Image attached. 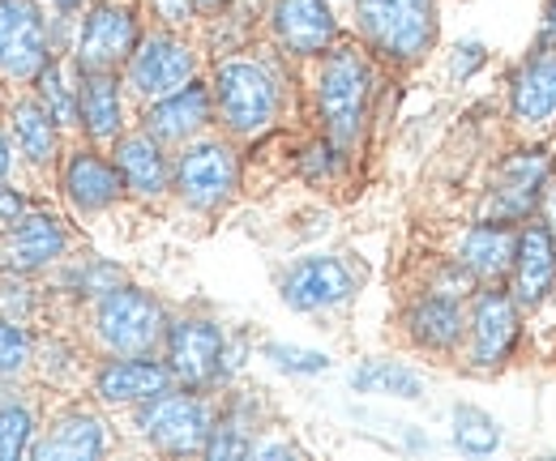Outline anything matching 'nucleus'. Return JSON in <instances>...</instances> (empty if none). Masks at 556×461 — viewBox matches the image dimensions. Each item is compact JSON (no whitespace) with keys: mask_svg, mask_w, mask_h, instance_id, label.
Instances as JSON below:
<instances>
[{"mask_svg":"<svg viewBox=\"0 0 556 461\" xmlns=\"http://www.w3.org/2000/svg\"><path fill=\"white\" fill-rule=\"evenodd\" d=\"M359 35L399 65L419 61L437 39V0H359Z\"/></svg>","mask_w":556,"mask_h":461,"instance_id":"f257e3e1","label":"nucleus"},{"mask_svg":"<svg viewBox=\"0 0 556 461\" xmlns=\"http://www.w3.org/2000/svg\"><path fill=\"white\" fill-rule=\"evenodd\" d=\"M368 65L355 48H334L330 61L321 68L317 81V103H321V120L339 145H351L364 129V112H368Z\"/></svg>","mask_w":556,"mask_h":461,"instance_id":"f03ea898","label":"nucleus"},{"mask_svg":"<svg viewBox=\"0 0 556 461\" xmlns=\"http://www.w3.org/2000/svg\"><path fill=\"white\" fill-rule=\"evenodd\" d=\"M218 112L236 132H262L278 112V86L275 77L253 61H227L218 65L214 77Z\"/></svg>","mask_w":556,"mask_h":461,"instance_id":"7ed1b4c3","label":"nucleus"},{"mask_svg":"<svg viewBox=\"0 0 556 461\" xmlns=\"http://www.w3.org/2000/svg\"><path fill=\"white\" fill-rule=\"evenodd\" d=\"M99 337L116 355H146L163 337V308L138 286H112L99 304Z\"/></svg>","mask_w":556,"mask_h":461,"instance_id":"20e7f679","label":"nucleus"},{"mask_svg":"<svg viewBox=\"0 0 556 461\" xmlns=\"http://www.w3.org/2000/svg\"><path fill=\"white\" fill-rule=\"evenodd\" d=\"M141 432L150 445L167 449V453H198L210 440V410L202 397L193 394H159L146 401L141 410Z\"/></svg>","mask_w":556,"mask_h":461,"instance_id":"39448f33","label":"nucleus"},{"mask_svg":"<svg viewBox=\"0 0 556 461\" xmlns=\"http://www.w3.org/2000/svg\"><path fill=\"white\" fill-rule=\"evenodd\" d=\"M48 65V30L35 0H0V73L35 77Z\"/></svg>","mask_w":556,"mask_h":461,"instance_id":"423d86ee","label":"nucleus"},{"mask_svg":"<svg viewBox=\"0 0 556 461\" xmlns=\"http://www.w3.org/2000/svg\"><path fill=\"white\" fill-rule=\"evenodd\" d=\"M138 48V22L129 9L121 4H99L90 9V17L81 22V35H77V65L86 68H116L121 61H129Z\"/></svg>","mask_w":556,"mask_h":461,"instance_id":"0eeeda50","label":"nucleus"},{"mask_svg":"<svg viewBox=\"0 0 556 461\" xmlns=\"http://www.w3.org/2000/svg\"><path fill=\"white\" fill-rule=\"evenodd\" d=\"M355 291V273L339 257H304L300 265L287 269L282 278V299L295 312H321L343 304Z\"/></svg>","mask_w":556,"mask_h":461,"instance_id":"6e6552de","label":"nucleus"},{"mask_svg":"<svg viewBox=\"0 0 556 461\" xmlns=\"http://www.w3.org/2000/svg\"><path fill=\"white\" fill-rule=\"evenodd\" d=\"M176 189H180V197L189 201V205H198V209L223 205V201L231 197V189H236V158H231V150L218 145V141L193 145L180 158V167H176Z\"/></svg>","mask_w":556,"mask_h":461,"instance_id":"1a4fd4ad","label":"nucleus"},{"mask_svg":"<svg viewBox=\"0 0 556 461\" xmlns=\"http://www.w3.org/2000/svg\"><path fill=\"white\" fill-rule=\"evenodd\" d=\"M544 184H548V154L544 150H522L514 158L501 163V176L492 184V218L496 222H509V218H527L535 209V201L544 197Z\"/></svg>","mask_w":556,"mask_h":461,"instance_id":"9d476101","label":"nucleus"},{"mask_svg":"<svg viewBox=\"0 0 556 461\" xmlns=\"http://www.w3.org/2000/svg\"><path fill=\"white\" fill-rule=\"evenodd\" d=\"M223 330L214 321L202 317H189V321H176L167 333V355H172V372L185 381V385H210L223 368Z\"/></svg>","mask_w":556,"mask_h":461,"instance_id":"9b49d317","label":"nucleus"},{"mask_svg":"<svg viewBox=\"0 0 556 461\" xmlns=\"http://www.w3.org/2000/svg\"><path fill=\"white\" fill-rule=\"evenodd\" d=\"M129 77H134V90L146 94V99H167L176 94L180 86L193 81V52L167 35H154L146 39L138 52H134V65H129Z\"/></svg>","mask_w":556,"mask_h":461,"instance_id":"f8f14e48","label":"nucleus"},{"mask_svg":"<svg viewBox=\"0 0 556 461\" xmlns=\"http://www.w3.org/2000/svg\"><path fill=\"white\" fill-rule=\"evenodd\" d=\"M518 337V308L505 291H484L476 299L471 317V363L476 368H501Z\"/></svg>","mask_w":556,"mask_h":461,"instance_id":"ddd939ff","label":"nucleus"},{"mask_svg":"<svg viewBox=\"0 0 556 461\" xmlns=\"http://www.w3.org/2000/svg\"><path fill=\"white\" fill-rule=\"evenodd\" d=\"M61 253H65V227L52 214H26L0 240V265L4 269H17V273L43 269V265L56 261Z\"/></svg>","mask_w":556,"mask_h":461,"instance_id":"4468645a","label":"nucleus"},{"mask_svg":"<svg viewBox=\"0 0 556 461\" xmlns=\"http://www.w3.org/2000/svg\"><path fill=\"white\" fill-rule=\"evenodd\" d=\"M556 282V235L544 222H531L518 235V257H514V299L518 304H540Z\"/></svg>","mask_w":556,"mask_h":461,"instance_id":"2eb2a0df","label":"nucleus"},{"mask_svg":"<svg viewBox=\"0 0 556 461\" xmlns=\"http://www.w3.org/2000/svg\"><path fill=\"white\" fill-rule=\"evenodd\" d=\"M514 116L522 125L556 120V48H540L514 77Z\"/></svg>","mask_w":556,"mask_h":461,"instance_id":"dca6fc26","label":"nucleus"},{"mask_svg":"<svg viewBox=\"0 0 556 461\" xmlns=\"http://www.w3.org/2000/svg\"><path fill=\"white\" fill-rule=\"evenodd\" d=\"M275 30L291 52H326L334 39V17L326 0H278L275 4Z\"/></svg>","mask_w":556,"mask_h":461,"instance_id":"f3484780","label":"nucleus"},{"mask_svg":"<svg viewBox=\"0 0 556 461\" xmlns=\"http://www.w3.org/2000/svg\"><path fill=\"white\" fill-rule=\"evenodd\" d=\"M172 376H176L172 368L129 355V359H116L99 372V397L103 401H150V397L167 394Z\"/></svg>","mask_w":556,"mask_h":461,"instance_id":"a211bd4d","label":"nucleus"},{"mask_svg":"<svg viewBox=\"0 0 556 461\" xmlns=\"http://www.w3.org/2000/svg\"><path fill=\"white\" fill-rule=\"evenodd\" d=\"M206 120H210L206 86L189 81V86H180L176 94H167V99H159L150 107L146 129H150V137H159V141H185V137H193V132L202 129Z\"/></svg>","mask_w":556,"mask_h":461,"instance_id":"6ab92c4d","label":"nucleus"},{"mask_svg":"<svg viewBox=\"0 0 556 461\" xmlns=\"http://www.w3.org/2000/svg\"><path fill=\"white\" fill-rule=\"evenodd\" d=\"M514 257H518V235L509 231V222H496V218L471 227L463 235V244H458V261L467 265L476 278H484V282L509 273Z\"/></svg>","mask_w":556,"mask_h":461,"instance_id":"aec40b11","label":"nucleus"},{"mask_svg":"<svg viewBox=\"0 0 556 461\" xmlns=\"http://www.w3.org/2000/svg\"><path fill=\"white\" fill-rule=\"evenodd\" d=\"M108 449V436H103V423L86 410H73L61 414L48 432L43 445H35V458L39 461H90Z\"/></svg>","mask_w":556,"mask_h":461,"instance_id":"412c9836","label":"nucleus"},{"mask_svg":"<svg viewBox=\"0 0 556 461\" xmlns=\"http://www.w3.org/2000/svg\"><path fill=\"white\" fill-rule=\"evenodd\" d=\"M121 167L103 163L99 154H73L70 167H65V189H70V201L77 209H103L121 197Z\"/></svg>","mask_w":556,"mask_h":461,"instance_id":"4be33fe9","label":"nucleus"},{"mask_svg":"<svg viewBox=\"0 0 556 461\" xmlns=\"http://www.w3.org/2000/svg\"><path fill=\"white\" fill-rule=\"evenodd\" d=\"M116 167L125 176V184L141 193V197H154L163 193L167 184V163H163V150H159V137L141 132V137H125L116 145Z\"/></svg>","mask_w":556,"mask_h":461,"instance_id":"5701e85b","label":"nucleus"},{"mask_svg":"<svg viewBox=\"0 0 556 461\" xmlns=\"http://www.w3.org/2000/svg\"><path fill=\"white\" fill-rule=\"evenodd\" d=\"M463 330H467L463 308L450 295H428L412 308V337L428 350H454Z\"/></svg>","mask_w":556,"mask_h":461,"instance_id":"b1692460","label":"nucleus"},{"mask_svg":"<svg viewBox=\"0 0 556 461\" xmlns=\"http://www.w3.org/2000/svg\"><path fill=\"white\" fill-rule=\"evenodd\" d=\"M77 99H81V120H86V129H90L94 141H112L121 132V94H116L112 73L90 68L81 77Z\"/></svg>","mask_w":556,"mask_h":461,"instance_id":"393cba45","label":"nucleus"},{"mask_svg":"<svg viewBox=\"0 0 556 461\" xmlns=\"http://www.w3.org/2000/svg\"><path fill=\"white\" fill-rule=\"evenodd\" d=\"M13 132L30 163H48L56 154V120L43 103H17L13 107Z\"/></svg>","mask_w":556,"mask_h":461,"instance_id":"a878e982","label":"nucleus"},{"mask_svg":"<svg viewBox=\"0 0 556 461\" xmlns=\"http://www.w3.org/2000/svg\"><path fill=\"white\" fill-rule=\"evenodd\" d=\"M351 389L359 394H390V397H407L416 401L424 394V381H419L412 368H399V363H386V359H372L364 368L351 372Z\"/></svg>","mask_w":556,"mask_h":461,"instance_id":"bb28decb","label":"nucleus"},{"mask_svg":"<svg viewBox=\"0 0 556 461\" xmlns=\"http://www.w3.org/2000/svg\"><path fill=\"white\" fill-rule=\"evenodd\" d=\"M454 445L463 453H492L501 445V423L484 414L480 406H458L454 410Z\"/></svg>","mask_w":556,"mask_h":461,"instance_id":"cd10ccee","label":"nucleus"},{"mask_svg":"<svg viewBox=\"0 0 556 461\" xmlns=\"http://www.w3.org/2000/svg\"><path fill=\"white\" fill-rule=\"evenodd\" d=\"M39 99H43V107L52 112L56 125H73V116H77V107H81V99H77V90L70 86V77H65L61 65L39 68Z\"/></svg>","mask_w":556,"mask_h":461,"instance_id":"c85d7f7f","label":"nucleus"},{"mask_svg":"<svg viewBox=\"0 0 556 461\" xmlns=\"http://www.w3.org/2000/svg\"><path fill=\"white\" fill-rule=\"evenodd\" d=\"M30 436H35V419H30V410L4 401V406H0V461L22 458V453L30 449Z\"/></svg>","mask_w":556,"mask_h":461,"instance_id":"c756f323","label":"nucleus"},{"mask_svg":"<svg viewBox=\"0 0 556 461\" xmlns=\"http://www.w3.org/2000/svg\"><path fill=\"white\" fill-rule=\"evenodd\" d=\"M262 355L282 368V372H295V376H313V372H326L330 368V355L321 350H300V346H282V342H266Z\"/></svg>","mask_w":556,"mask_h":461,"instance_id":"7c9ffc66","label":"nucleus"},{"mask_svg":"<svg viewBox=\"0 0 556 461\" xmlns=\"http://www.w3.org/2000/svg\"><path fill=\"white\" fill-rule=\"evenodd\" d=\"M206 453L210 458H244V453H253V445L240 423H218V427H210Z\"/></svg>","mask_w":556,"mask_h":461,"instance_id":"2f4dec72","label":"nucleus"},{"mask_svg":"<svg viewBox=\"0 0 556 461\" xmlns=\"http://www.w3.org/2000/svg\"><path fill=\"white\" fill-rule=\"evenodd\" d=\"M26 355H30V342H26L22 325L0 317V376L4 372H17L26 363Z\"/></svg>","mask_w":556,"mask_h":461,"instance_id":"473e14b6","label":"nucleus"},{"mask_svg":"<svg viewBox=\"0 0 556 461\" xmlns=\"http://www.w3.org/2000/svg\"><path fill=\"white\" fill-rule=\"evenodd\" d=\"M150 4H154V9H159V17H167V22H189L198 0H150Z\"/></svg>","mask_w":556,"mask_h":461,"instance_id":"72a5a7b5","label":"nucleus"},{"mask_svg":"<svg viewBox=\"0 0 556 461\" xmlns=\"http://www.w3.org/2000/svg\"><path fill=\"white\" fill-rule=\"evenodd\" d=\"M22 214H26V201L17 197L13 189H4V184H0V222H17Z\"/></svg>","mask_w":556,"mask_h":461,"instance_id":"f704fd0d","label":"nucleus"},{"mask_svg":"<svg viewBox=\"0 0 556 461\" xmlns=\"http://www.w3.org/2000/svg\"><path fill=\"white\" fill-rule=\"evenodd\" d=\"M458 52H463V56L454 61V77H463V73H471V68H476V65H480V61H484V48H480V43H471V48H458Z\"/></svg>","mask_w":556,"mask_h":461,"instance_id":"c9c22d12","label":"nucleus"},{"mask_svg":"<svg viewBox=\"0 0 556 461\" xmlns=\"http://www.w3.org/2000/svg\"><path fill=\"white\" fill-rule=\"evenodd\" d=\"M540 205H544V227L556 235V180H548V184H544V197H540Z\"/></svg>","mask_w":556,"mask_h":461,"instance_id":"e433bc0d","label":"nucleus"},{"mask_svg":"<svg viewBox=\"0 0 556 461\" xmlns=\"http://www.w3.org/2000/svg\"><path fill=\"white\" fill-rule=\"evenodd\" d=\"M9 171V145H4V137H0V176Z\"/></svg>","mask_w":556,"mask_h":461,"instance_id":"4c0bfd02","label":"nucleus"},{"mask_svg":"<svg viewBox=\"0 0 556 461\" xmlns=\"http://www.w3.org/2000/svg\"><path fill=\"white\" fill-rule=\"evenodd\" d=\"M77 4H81V0H56V9H61V13H73Z\"/></svg>","mask_w":556,"mask_h":461,"instance_id":"58836bf2","label":"nucleus"},{"mask_svg":"<svg viewBox=\"0 0 556 461\" xmlns=\"http://www.w3.org/2000/svg\"><path fill=\"white\" fill-rule=\"evenodd\" d=\"M548 26L556 30V0H553V9H548Z\"/></svg>","mask_w":556,"mask_h":461,"instance_id":"ea45409f","label":"nucleus"},{"mask_svg":"<svg viewBox=\"0 0 556 461\" xmlns=\"http://www.w3.org/2000/svg\"><path fill=\"white\" fill-rule=\"evenodd\" d=\"M198 4H202V9H214V4H223V0H198Z\"/></svg>","mask_w":556,"mask_h":461,"instance_id":"a19ab883","label":"nucleus"}]
</instances>
